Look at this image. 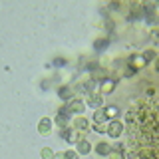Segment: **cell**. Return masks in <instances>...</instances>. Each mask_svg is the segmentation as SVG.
I'll return each mask as SVG.
<instances>
[{
    "label": "cell",
    "instance_id": "obj_5",
    "mask_svg": "<svg viewBox=\"0 0 159 159\" xmlns=\"http://www.w3.org/2000/svg\"><path fill=\"white\" fill-rule=\"evenodd\" d=\"M74 127L76 129H88V121L84 117H78L76 121H74Z\"/></svg>",
    "mask_w": 159,
    "mask_h": 159
},
{
    "label": "cell",
    "instance_id": "obj_16",
    "mask_svg": "<svg viewBox=\"0 0 159 159\" xmlns=\"http://www.w3.org/2000/svg\"><path fill=\"white\" fill-rule=\"evenodd\" d=\"M54 159H66V153H56Z\"/></svg>",
    "mask_w": 159,
    "mask_h": 159
},
{
    "label": "cell",
    "instance_id": "obj_6",
    "mask_svg": "<svg viewBox=\"0 0 159 159\" xmlns=\"http://www.w3.org/2000/svg\"><path fill=\"white\" fill-rule=\"evenodd\" d=\"M88 103H89V106H93V107H99V106H102V96H96V98H89L88 99Z\"/></svg>",
    "mask_w": 159,
    "mask_h": 159
},
{
    "label": "cell",
    "instance_id": "obj_15",
    "mask_svg": "<svg viewBox=\"0 0 159 159\" xmlns=\"http://www.w3.org/2000/svg\"><path fill=\"white\" fill-rule=\"evenodd\" d=\"M93 129H96V131H99V133L107 131V129H106V125H96V127H93Z\"/></svg>",
    "mask_w": 159,
    "mask_h": 159
},
{
    "label": "cell",
    "instance_id": "obj_11",
    "mask_svg": "<svg viewBox=\"0 0 159 159\" xmlns=\"http://www.w3.org/2000/svg\"><path fill=\"white\" fill-rule=\"evenodd\" d=\"M60 98H62V99H68V98H70V89H68V88L60 89Z\"/></svg>",
    "mask_w": 159,
    "mask_h": 159
},
{
    "label": "cell",
    "instance_id": "obj_9",
    "mask_svg": "<svg viewBox=\"0 0 159 159\" xmlns=\"http://www.w3.org/2000/svg\"><path fill=\"white\" fill-rule=\"evenodd\" d=\"M40 153H42V157H44V159H54V151H52V149H48V147H44Z\"/></svg>",
    "mask_w": 159,
    "mask_h": 159
},
{
    "label": "cell",
    "instance_id": "obj_14",
    "mask_svg": "<svg viewBox=\"0 0 159 159\" xmlns=\"http://www.w3.org/2000/svg\"><path fill=\"white\" fill-rule=\"evenodd\" d=\"M109 157H111V159H123V155H121L119 151H116V153H109Z\"/></svg>",
    "mask_w": 159,
    "mask_h": 159
},
{
    "label": "cell",
    "instance_id": "obj_1",
    "mask_svg": "<svg viewBox=\"0 0 159 159\" xmlns=\"http://www.w3.org/2000/svg\"><path fill=\"white\" fill-rule=\"evenodd\" d=\"M121 131H123V127H121V123H117V121H113L111 125H109V129H107V133L111 137H119V135H121Z\"/></svg>",
    "mask_w": 159,
    "mask_h": 159
},
{
    "label": "cell",
    "instance_id": "obj_13",
    "mask_svg": "<svg viewBox=\"0 0 159 159\" xmlns=\"http://www.w3.org/2000/svg\"><path fill=\"white\" fill-rule=\"evenodd\" d=\"M66 159H78V153L76 151H68L66 153Z\"/></svg>",
    "mask_w": 159,
    "mask_h": 159
},
{
    "label": "cell",
    "instance_id": "obj_10",
    "mask_svg": "<svg viewBox=\"0 0 159 159\" xmlns=\"http://www.w3.org/2000/svg\"><path fill=\"white\" fill-rule=\"evenodd\" d=\"M98 151H99V153H111V149H109V145L102 143V145H98Z\"/></svg>",
    "mask_w": 159,
    "mask_h": 159
},
{
    "label": "cell",
    "instance_id": "obj_8",
    "mask_svg": "<svg viewBox=\"0 0 159 159\" xmlns=\"http://www.w3.org/2000/svg\"><path fill=\"white\" fill-rule=\"evenodd\" d=\"M116 116H117V107L116 106L106 107V117H116Z\"/></svg>",
    "mask_w": 159,
    "mask_h": 159
},
{
    "label": "cell",
    "instance_id": "obj_3",
    "mask_svg": "<svg viewBox=\"0 0 159 159\" xmlns=\"http://www.w3.org/2000/svg\"><path fill=\"white\" fill-rule=\"evenodd\" d=\"M68 109L70 111H76V113H80L84 109V103L80 102V99H72V102H70V106H68Z\"/></svg>",
    "mask_w": 159,
    "mask_h": 159
},
{
    "label": "cell",
    "instance_id": "obj_7",
    "mask_svg": "<svg viewBox=\"0 0 159 159\" xmlns=\"http://www.w3.org/2000/svg\"><path fill=\"white\" fill-rule=\"evenodd\" d=\"M89 151V143L88 141H80L78 143V153H88Z\"/></svg>",
    "mask_w": 159,
    "mask_h": 159
},
{
    "label": "cell",
    "instance_id": "obj_4",
    "mask_svg": "<svg viewBox=\"0 0 159 159\" xmlns=\"http://www.w3.org/2000/svg\"><path fill=\"white\" fill-rule=\"evenodd\" d=\"M113 88H116V82H113V80H106V82L102 84V93H107V92H111Z\"/></svg>",
    "mask_w": 159,
    "mask_h": 159
},
{
    "label": "cell",
    "instance_id": "obj_12",
    "mask_svg": "<svg viewBox=\"0 0 159 159\" xmlns=\"http://www.w3.org/2000/svg\"><path fill=\"white\" fill-rule=\"evenodd\" d=\"M93 119H96V121H103V119H106V113H102V111L93 113Z\"/></svg>",
    "mask_w": 159,
    "mask_h": 159
},
{
    "label": "cell",
    "instance_id": "obj_2",
    "mask_svg": "<svg viewBox=\"0 0 159 159\" xmlns=\"http://www.w3.org/2000/svg\"><path fill=\"white\" fill-rule=\"evenodd\" d=\"M50 131H52V121H50L48 117H44L42 121H40V133H42V135H48Z\"/></svg>",
    "mask_w": 159,
    "mask_h": 159
}]
</instances>
